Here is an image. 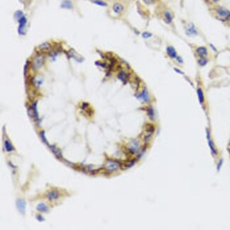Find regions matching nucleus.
<instances>
[{
  "instance_id": "f257e3e1",
  "label": "nucleus",
  "mask_w": 230,
  "mask_h": 230,
  "mask_svg": "<svg viewBox=\"0 0 230 230\" xmlns=\"http://www.w3.org/2000/svg\"><path fill=\"white\" fill-rule=\"evenodd\" d=\"M215 11L217 18L222 21H228L230 19V10L224 6H217L215 8Z\"/></svg>"
},
{
  "instance_id": "f03ea898",
  "label": "nucleus",
  "mask_w": 230,
  "mask_h": 230,
  "mask_svg": "<svg viewBox=\"0 0 230 230\" xmlns=\"http://www.w3.org/2000/svg\"><path fill=\"white\" fill-rule=\"evenodd\" d=\"M186 34L189 37H196L198 35V29L193 23H188L185 27Z\"/></svg>"
},
{
  "instance_id": "7ed1b4c3",
  "label": "nucleus",
  "mask_w": 230,
  "mask_h": 230,
  "mask_svg": "<svg viewBox=\"0 0 230 230\" xmlns=\"http://www.w3.org/2000/svg\"><path fill=\"white\" fill-rule=\"evenodd\" d=\"M206 135H207V139H208V143L209 145V147H210V151H211V153L214 157L217 155V150L216 149V147L214 144L213 141H212L211 137H210V133L208 130H207L206 131Z\"/></svg>"
},
{
  "instance_id": "20e7f679",
  "label": "nucleus",
  "mask_w": 230,
  "mask_h": 230,
  "mask_svg": "<svg viewBox=\"0 0 230 230\" xmlns=\"http://www.w3.org/2000/svg\"><path fill=\"white\" fill-rule=\"evenodd\" d=\"M44 62V57L43 55H37L34 59H33L32 62V67L34 70H38L41 67Z\"/></svg>"
},
{
  "instance_id": "39448f33",
  "label": "nucleus",
  "mask_w": 230,
  "mask_h": 230,
  "mask_svg": "<svg viewBox=\"0 0 230 230\" xmlns=\"http://www.w3.org/2000/svg\"><path fill=\"white\" fill-rule=\"evenodd\" d=\"M196 54L198 57H207L209 55L208 49L205 46H199L195 50Z\"/></svg>"
},
{
  "instance_id": "423d86ee",
  "label": "nucleus",
  "mask_w": 230,
  "mask_h": 230,
  "mask_svg": "<svg viewBox=\"0 0 230 230\" xmlns=\"http://www.w3.org/2000/svg\"><path fill=\"white\" fill-rule=\"evenodd\" d=\"M125 11V6L124 5L121 3L116 2L115 4H113L112 6V11L116 15H121L122 14H123Z\"/></svg>"
},
{
  "instance_id": "0eeeda50",
  "label": "nucleus",
  "mask_w": 230,
  "mask_h": 230,
  "mask_svg": "<svg viewBox=\"0 0 230 230\" xmlns=\"http://www.w3.org/2000/svg\"><path fill=\"white\" fill-rule=\"evenodd\" d=\"M119 168H120V164L116 162V161L110 160L107 163L106 169L107 171L110 172V173H112V172L117 171Z\"/></svg>"
},
{
  "instance_id": "6e6552de",
  "label": "nucleus",
  "mask_w": 230,
  "mask_h": 230,
  "mask_svg": "<svg viewBox=\"0 0 230 230\" xmlns=\"http://www.w3.org/2000/svg\"><path fill=\"white\" fill-rule=\"evenodd\" d=\"M166 54H167V55L170 58L173 59L176 58L177 56L178 55L176 50L174 47L172 46V45H168V46L166 47Z\"/></svg>"
},
{
  "instance_id": "1a4fd4ad",
  "label": "nucleus",
  "mask_w": 230,
  "mask_h": 230,
  "mask_svg": "<svg viewBox=\"0 0 230 230\" xmlns=\"http://www.w3.org/2000/svg\"><path fill=\"white\" fill-rule=\"evenodd\" d=\"M138 98L139 99L141 100L142 101H143V103H147L150 101V94H149L148 91H147V90L146 89H144L143 91H142V92L140 93V94L138 95Z\"/></svg>"
},
{
  "instance_id": "9d476101",
  "label": "nucleus",
  "mask_w": 230,
  "mask_h": 230,
  "mask_svg": "<svg viewBox=\"0 0 230 230\" xmlns=\"http://www.w3.org/2000/svg\"><path fill=\"white\" fill-rule=\"evenodd\" d=\"M164 17L165 22L167 24H171L173 21V18H174V15L170 10H166L164 12Z\"/></svg>"
},
{
  "instance_id": "9b49d317",
  "label": "nucleus",
  "mask_w": 230,
  "mask_h": 230,
  "mask_svg": "<svg viewBox=\"0 0 230 230\" xmlns=\"http://www.w3.org/2000/svg\"><path fill=\"white\" fill-rule=\"evenodd\" d=\"M196 92H197V96H198V101H199V103H201L202 106H203V105H204V103H205V99L204 92H203V89H202V88L201 87H198Z\"/></svg>"
},
{
  "instance_id": "f8f14e48",
  "label": "nucleus",
  "mask_w": 230,
  "mask_h": 230,
  "mask_svg": "<svg viewBox=\"0 0 230 230\" xmlns=\"http://www.w3.org/2000/svg\"><path fill=\"white\" fill-rule=\"evenodd\" d=\"M19 32L20 34H22L23 32H24V30L25 29V26L26 24V22H27V20H26V18L24 16H22L20 19H19Z\"/></svg>"
},
{
  "instance_id": "ddd939ff",
  "label": "nucleus",
  "mask_w": 230,
  "mask_h": 230,
  "mask_svg": "<svg viewBox=\"0 0 230 230\" xmlns=\"http://www.w3.org/2000/svg\"><path fill=\"white\" fill-rule=\"evenodd\" d=\"M139 150V144L137 141H133L132 142L129 146V150L132 153H135L137 152Z\"/></svg>"
},
{
  "instance_id": "4468645a",
  "label": "nucleus",
  "mask_w": 230,
  "mask_h": 230,
  "mask_svg": "<svg viewBox=\"0 0 230 230\" xmlns=\"http://www.w3.org/2000/svg\"><path fill=\"white\" fill-rule=\"evenodd\" d=\"M16 205L17 208H18L19 210L21 212H23L24 213V211H25V208H26V203L24 200H18L16 202Z\"/></svg>"
},
{
  "instance_id": "2eb2a0df",
  "label": "nucleus",
  "mask_w": 230,
  "mask_h": 230,
  "mask_svg": "<svg viewBox=\"0 0 230 230\" xmlns=\"http://www.w3.org/2000/svg\"><path fill=\"white\" fill-rule=\"evenodd\" d=\"M59 193L57 192V191H50V192H49L48 195H47V198H48L49 200L57 199V198H59Z\"/></svg>"
},
{
  "instance_id": "dca6fc26",
  "label": "nucleus",
  "mask_w": 230,
  "mask_h": 230,
  "mask_svg": "<svg viewBox=\"0 0 230 230\" xmlns=\"http://www.w3.org/2000/svg\"><path fill=\"white\" fill-rule=\"evenodd\" d=\"M61 7L64 9H72L73 8L72 2L70 0H64L61 4Z\"/></svg>"
},
{
  "instance_id": "f3484780",
  "label": "nucleus",
  "mask_w": 230,
  "mask_h": 230,
  "mask_svg": "<svg viewBox=\"0 0 230 230\" xmlns=\"http://www.w3.org/2000/svg\"><path fill=\"white\" fill-rule=\"evenodd\" d=\"M209 62L208 59L207 57H198L197 62L198 65L201 67H205L208 64Z\"/></svg>"
},
{
  "instance_id": "a211bd4d",
  "label": "nucleus",
  "mask_w": 230,
  "mask_h": 230,
  "mask_svg": "<svg viewBox=\"0 0 230 230\" xmlns=\"http://www.w3.org/2000/svg\"><path fill=\"white\" fill-rule=\"evenodd\" d=\"M147 113L151 120H154V118H155V112H154L152 107H148V108H147Z\"/></svg>"
},
{
  "instance_id": "6ab92c4d",
  "label": "nucleus",
  "mask_w": 230,
  "mask_h": 230,
  "mask_svg": "<svg viewBox=\"0 0 230 230\" xmlns=\"http://www.w3.org/2000/svg\"><path fill=\"white\" fill-rule=\"evenodd\" d=\"M39 48H40V50H43V51H48V50H50L51 46H50V44L49 43H44L40 45Z\"/></svg>"
},
{
  "instance_id": "aec40b11",
  "label": "nucleus",
  "mask_w": 230,
  "mask_h": 230,
  "mask_svg": "<svg viewBox=\"0 0 230 230\" xmlns=\"http://www.w3.org/2000/svg\"><path fill=\"white\" fill-rule=\"evenodd\" d=\"M118 77L119 80H120L121 81H122V82H125V83L126 81H127V79H128V75H127V74L125 72L122 71L118 74Z\"/></svg>"
},
{
  "instance_id": "412c9836",
  "label": "nucleus",
  "mask_w": 230,
  "mask_h": 230,
  "mask_svg": "<svg viewBox=\"0 0 230 230\" xmlns=\"http://www.w3.org/2000/svg\"><path fill=\"white\" fill-rule=\"evenodd\" d=\"M37 210L40 212H48V208H47L46 205L43 204V203H40V204L37 206Z\"/></svg>"
},
{
  "instance_id": "4be33fe9",
  "label": "nucleus",
  "mask_w": 230,
  "mask_h": 230,
  "mask_svg": "<svg viewBox=\"0 0 230 230\" xmlns=\"http://www.w3.org/2000/svg\"><path fill=\"white\" fill-rule=\"evenodd\" d=\"M94 4H95L98 6H108V4L106 1H103V0H94V1H92Z\"/></svg>"
},
{
  "instance_id": "5701e85b",
  "label": "nucleus",
  "mask_w": 230,
  "mask_h": 230,
  "mask_svg": "<svg viewBox=\"0 0 230 230\" xmlns=\"http://www.w3.org/2000/svg\"><path fill=\"white\" fill-rule=\"evenodd\" d=\"M4 145H5V148H6V150L7 152H11V151L14 150L13 147L11 146V144L9 143V141H7V140H6V141L4 142Z\"/></svg>"
},
{
  "instance_id": "b1692460",
  "label": "nucleus",
  "mask_w": 230,
  "mask_h": 230,
  "mask_svg": "<svg viewBox=\"0 0 230 230\" xmlns=\"http://www.w3.org/2000/svg\"><path fill=\"white\" fill-rule=\"evenodd\" d=\"M142 36H143V38H150L152 36V34L150 32L145 31V32H144L143 34H142Z\"/></svg>"
},
{
  "instance_id": "393cba45",
  "label": "nucleus",
  "mask_w": 230,
  "mask_h": 230,
  "mask_svg": "<svg viewBox=\"0 0 230 230\" xmlns=\"http://www.w3.org/2000/svg\"><path fill=\"white\" fill-rule=\"evenodd\" d=\"M175 60H176V62H178V64H183V58H182L181 57L180 55L177 56L176 58L175 59Z\"/></svg>"
},
{
  "instance_id": "a878e982",
  "label": "nucleus",
  "mask_w": 230,
  "mask_h": 230,
  "mask_svg": "<svg viewBox=\"0 0 230 230\" xmlns=\"http://www.w3.org/2000/svg\"><path fill=\"white\" fill-rule=\"evenodd\" d=\"M144 2L147 4H152L155 1V0H143Z\"/></svg>"
},
{
  "instance_id": "bb28decb",
  "label": "nucleus",
  "mask_w": 230,
  "mask_h": 230,
  "mask_svg": "<svg viewBox=\"0 0 230 230\" xmlns=\"http://www.w3.org/2000/svg\"><path fill=\"white\" fill-rule=\"evenodd\" d=\"M222 161H223L222 159H221V160L219 161V164H218V166H217V169H218V171L219 170V168H220V166H222Z\"/></svg>"
},
{
  "instance_id": "cd10ccee",
  "label": "nucleus",
  "mask_w": 230,
  "mask_h": 230,
  "mask_svg": "<svg viewBox=\"0 0 230 230\" xmlns=\"http://www.w3.org/2000/svg\"><path fill=\"white\" fill-rule=\"evenodd\" d=\"M210 47H211V48H212V50H214V51H215V52H217V49H216V48H215V46H214V45H212V44H210Z\"/></svg>"
},
{
  "instance_id": "c85d7f7f",
  "label": "nucleus",
  "mask_w": 230,
  "mask_h": 230,
  "mask_svg": "<svg viewBox=\"0 0 230 230\" xmlns=\"http://www.w3.org/2000/svg\"><path fill=\"white\" fill-rule=\"evenodd\" d=\"M210 1H212L213 3H217L219 1V0H210Z\"/></svg>"
},
{
  "instance_id": "c756f323",
  "label": "nucleus",
  "mask_w": 230,
  "mask_h": 230,
  "mask_svg": "<svg viewBox=\"0 0 230 230\" xmlns=\"http://www.w3.org/2000/svg\"><path fill=\"white\" fill-rule=\"evenodd\" d=\"M229 24H230V19H229Z\"/></svg>"
}]
</instances>
